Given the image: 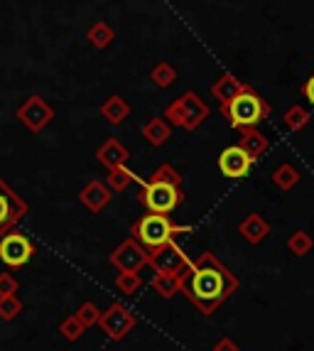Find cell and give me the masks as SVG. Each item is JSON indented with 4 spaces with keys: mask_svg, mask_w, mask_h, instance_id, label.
Returning a JSON list of instances; mask_svg holds the SVG:
<instances>
[{
    "mask_svg": "<svg viewBox=\"0 0 314 351\" xmlns=\"http://www.w3.org/2000/svg\"><path fill=\"white\" fill-rule=\"evenodd\" d=\"M180 293L206 317L214 315L241 285V280L233 276L231 268H226L211 251L199 253L189 263V268L180 276Z\"/></svg>",
    "mask_w": 314,
    "mask_h": 351,
    "instance_id": "cell-1",
    "label": "cell"
},
{
    "mask_svg": "<svg viewBox=\"0 0 314 351\" xmlns=\"http://www.w3.org/2000/svg\"><path fill=\"white\" fill-rule=\"evenodd\" d=\"M189 231H192V226H180V223H175L169 219V214L147 211L145 217H140L138 221L133 223L130 236H133L147 253H155L162 246H167V243H172L175 236L189 234Z\"/></svg>",
    "mask_w": 314,
    "mask_h": 351,
    "instance_id": "cell-2",
    "label": "cell"
},
{
    "mask_svg": "<svg viewBox=\"0 0 314 351\" xmlns=\"http://www.w3.org/2000/svg\"><path fill=\"white\" fill-rule=\"evenodd\" d=\"M270 104L265 99L250 88V91H243L236 99H231L226 106H221V113L228 118V123L236 130L241 128H250V125H258L265 116H270Z\"/></svg>",
    "mask_w": 314,
    "mask_h": 351,
    "instance_id": "cell-3",
    "label": "cell"
},
{
    "mask_svg": "<svg viewBox=\"0 0 314 351\" xmlns=\"http://www.w3.org/2000/svg\"><path fill=\"white\" fill-rule=\"evenodd\" d=\"M165 118H167L169 125H177V128L184 130H197L209 118V106L199 99V94L186 91V94H182L180 99H175L165 108Z\"/></svg>",
    "mask_w": 314,
    "mask_h": 351,
    "instance_id": "cell-4",
    "label": "cell"
},
{
    "mask_svg": "<svg viewBox=\"0 0 314 351\" xmlns=\"http://www.w3.org/2000/svg\"><path fill=\"white\" fill-rule=\"evenodd\" d=\"M182 199H184L182 187L169 184V182H160V180L143 182L138 192L140 204L145 206L147 211H155V214H172V211L182 204Z\"/></svg>",
    "mask_w": 314,
    "mask_h": 351,
    "instance_id": "cell-5",
    "label": "cell"
},
{
    "mask_svg": "<svg viewBox=\"0 0 314 351\" xmlns=\"http://www.w3.org/2000/svg\"><path fill=\"white\" fill-rule=\"evenodd\" d=\"M27 217V202L0 177V239Z\"/></svg>",
    "mask_w": 314,
    "mask_h": 351,
    "instance_id": "cell-6",
    "label": "cell"
},
{
    "mask_svg": "<svg viewBox=\"0 0 314 351\" xmlns=\"http://www.w3.org/2000/svg\"><path fill=\"white\" fill-rule=\"evenodd\" d=\"M135 324H138V319H135V315L123 302H113L111 307L106 312H101V317H99V327L104 329L106 337L113 341L125 339L135 329Z\"/></svg>",
    "mask_w": 314,
    "mask_h": 351,
    "instance_id": "cell-7",
    "label": "cell"
},
{
    "mask_svg": "<svg viewBox=\"0 0 314 351\" xmlns=\"http://www.w3.org/2000/svg\"><path fill=\"white\" fill-rule=\"evenodd\" d=\"M35 243L25 234L12 231V228L0 239V261L8 268H23L25 263H29V258L35 256Z\"/></svg>",
    "mask_w": 314,
    "mask_h": 351,
    "instance_id": "cell-8",
    "label": "cell"
},
{
    "mask_svg": "<svg viewBox=\"0 0 314 351\" xmlns=\"http://www.w3.org/2000/svg\"><path fill=\"white\" fill-rule=\"evenodd\" d=\"M15 116H18V121L29 130V133H42V130L54 121V108L47 104L42 96L35 94L20 106Z\"/></svg>",
    "mask_w": 314,
    "mask_h": 351,
    "instance_id": "cell-9",
    "label": "cell"
},
{
    "mask_svg": "<svg viewBox=\"0 0 314 351\" xmlns=\"http://www.w3.org/2000/svg\"><path fill=\"white\" fill-rule=\"evenodd\" d=\"M111 265L118 273H140L145 265H150V253L140 246L135 239H125L111 253Z\"/></svg>",
    "mask_w": 314,
    "mask_h": 351,
    "instance_id": "cell-10",
    "label": "cell"
},
{
    "mask_svg": "<svg viewBox=\"0 0 314 351\" xmlns=\"http://www.w3.org/2000/svg\"><path fill=\"white\" fill-rule=\"evenodd\" d=\"M192 263V258L186 256L175 241L162 246L160 251L150 253V265L155 268V273H169V276H182Z\"/></svg>",
    "mask_w": 314,
    "mask_h": 351,
    "instance_id": "cell-11",
    "label": "cell"
},
{
    "mask_svg": "<svg viewBox=\"0 0 314 351\" xmlns=\"http://www.w3.org/2000/svg\"><path fill=\"white\" fill-rule=\"evenodd\" d=\"M250 167H253V160H250V155L241 145L226 147V150L219 155V170H221V175L228 177V180H241V177L248 175Z\"/></svg>",
    "mask_w": 314,
    "mask_h": 351,
    "instance_id": "cell-12",
    "label": "cell"
},
{
    "mask_svg": "<svg viewBox=\"0 0 314 351\" xmlns=\"http://www.w3.org/2000/svg\"><path fill=\"white\" fill-rule=\"evenodd\" d=\"M79 199H82V204L86 206V209L91 211V214H99V211H104L106 206L111 204L113 192L108 187H106V184L101 180H93V182H88L86 187L82 189Z\"/></svg>",
    "mask_w": 314,
    "mask_h": 351,
    "instance_id": "cell-13",
    "label": "cell"
},
{
    "mask_svg": "<svg viewBox=\"0 0 314 351\" xmlns=\"http://www.w3.org/2000/svg\"><path fill=\"white\" fill-rule=\"evenodd\" d=\"M96 160H99V165H104L106 170H113V167H121V165L128 162L130 152L121 141H116V138H108V141H106L104 145L96 150Z\"/></svg>",
    "mask_w": 314,
    "mask_h": 351,
    "instance_id": "cell-14",
    "label": "cell"
},
{
    "mask_svg": "<svg viewBox=\"0 0 314 351\" xmlns=\"http://www.w3.org/2000/svg\"><path fill=\"white\" fill-rule=\"evenodd\" d=\"M239 234L243 236L245 243L250 246H258L270 236V223L261 217V214H248L243 221L239 223Z\"/></svg>",
    "mask_w": 314,
    "mask_h": 351,
    "instance_id": "cell-15",
    "label": "cell"
},
{
    "mask_svg": "<svg viewBox=\"0 0 314 351\" xmlns=\"http://www.w3.org/2000/svg\"><path fill=\"white\" fill-rule=\"evenodd\" d=\"M243 91H250V86L245 82H241V79H236L233 74H224L216 79V84L211 86V96H214L216 101L221 106H226L231 99H236L239 94H243Z\"/></svg>",
    "mask_w": 314,
    "mask_h": 351,
    "instance_id": "cell-16",
    "label": "cell"
},
{
    "mask_svg": "<svg viewBox=\"0 0 314 351\" xmlns=\"http://www.w3.org/2000/svg\"><path fill=\"white\" fill-rule=\"evenodd\" d=\"M239 145L243 147V150L250 155V160L256 162V160H261L263 155L268 152L270 141H268V138H265V135L261 133V130L256 128V125H250V128H241Z\"/></svg>",
    "mask_w": 314,
    "mask_h": 351,
    "instance_id": "cell-17",
    "label": "cell"
},
{
    "mask_svg": "<svg viewBox=\"0 0 314 351\" xmlns=\"http://www.w3.org/2000/svg\"><path fill=\"white\" fill-rule=\"evenodd\" d=\"M101 116L111 125H121L130 116V104L123 96H108L101 106Z\"/></svg>",
    "mask_w": 314,
    "mask_h": 351,
    "instance_id": "cell-18",
    "label": "cell"
},
{
    "mask_svg": "<svg viewBox=\"0 0 314 351\" xmlns=\"http://www.w3.org/2000/svg\"><path fill=\"white\" fill-rule=\"evenodd\" d=\"M143 138H145L150 145L160 147L172 138V125H169L165 118H152V121H147V123L143 125Z\"/></svg>",
    "mask_w": 314,
    "mask_h": 351,
    "instance_id": "cell-19",
    "label": "cell"
},
{
    "mask_svg": "<svg viewBox=\"0 0 314 351\" xmlns=\"http://www.w3.org/2000/svg\"><path fill=\"white\" fill-rule=\"evenodd\" d=\"M150 287L162 300H172L175 295H180L182 280H180V276H169V273H155V278L150 280Z\"/></svg>",
    "mask_w": 314,
    "mask_h": 351,
    "instance_id": "cell-20",
    "label": "cell"
},
{
    "mask_svg": "<svg viewBox=\"0 0 314 351\" xmlns=\"http://www.w3.org/2000/svg\"><path fill=\"white\" fill-rule=\"evenodd\" d=\"M300 180H302V177H300L297 167H292L290 162H282L280 167H275V172L270 175V182H273L280 192H290V189H295L297 184H300Z\"/></svg>",
    "mask_w": 314,
    "mask_h": 351,
    "instance_id": "cell-21",
    "label": "cell"
},
{
    "mask_svg": "<svg viewBox=\"0 0 314 351\" xmlns=\"http://www.w3.org/2000/svg\"><path fill=\"white\" fill-rule=\"evenodd\" d=\"M86 40L91 42L96 49H106L113 40H116V32H113V27H108V23L96 20V23L86 29Z\"/></svg>",
    "mask_w": 314,
    "mask_h": 351,
    "instance_id": "cell-22",
    "label": "cell"
},
{
    "mask_svg": "<svg viewBox=\"0 0 314 351\" xmlns=\"http://www.w3.org/2000/svg\"><path fill=\"white\" fill-rule=\"evenodd\" d=\"M312 248H314V239L307 234V231H302V228L292 231V236L287 239V251H290L292 256H297V258L309 256V251H312Z\"/></svg>",
    "mask_w": 314,
    "mask_h": 351,
    "instance_id": "cell-23",
    "label": "cell"
},
{
    "mask_svg": "<svg viewBox=\"0 0 314 351\" xmlns=\"http://www.w3.org/2000/svg\"><path fill=\"white\" fill-rule=\"evenodd\" d=\"M150 82L155 84L157 88H169L172 84L177 82L175 66L167 64V62H160V64H155L150 69Z\"/></svg>",
    "mask_w": 314,
    "mask_h": 351,
    "instance_id": "cell-24",
    "label": "cell"
},
{
    "mask_svg": "<svg viewBox=\"0 0 314 351\" xmlns=\"http://www.w3.org/2000/svg\"><path fill=\"white\" fill-rule=\"evenodd\" d=\"M282 123H285L287 130H292V133H300V130L304 128V125L309 123V113L304 111L302 106H290L285 111V116H282Z\"/></svg>",
    "mask_w": 314,
    "mask_h": 351,
    "instance_id": "cell-25",
    "label": "cell"
},
{
    "mask_svg": "<svg viewBox=\"0 0 314 351\" xmlns=\"http://www.w3.org/2000/svg\"><path fill=\"white\" fill-rule=\"evenodd\" d=\"M133 180H135V172H130L125 165H121V167L108 170V184L106 187L111 189V192H123V189H128V184Z\"/></svg>",
    "mask_w": 314,
    "mask_h": 351,
    "instance_id": "cell-26",
    "label": "cell"
},
{
    "mask_svg": "<svg viewBox=\"0 0 314 351\" xmlns=\"http://www.w3.org/2000/svg\"><path fill=\"white\" fill-rule=\"evenodd\" d=\"M23 315V300L18 295H3L0 298V319L3 322H12Z\"/></svg>",
    "mask_w": 314,
    "mask_h": 351,
    "instance_id": "cell-27",
    "label": "cell"
},
{
    "mask_svg": "<svg viewBox=\"0 0 314 351\" xmlns=\"http://www.w3.org/2000/svg\"><path fill=\"white\" fill-rule=\"evenodd\" d=\"M84 332H86V327H84V324L76 319V315L67 317L64 322L59 324V334H62L67 341H79L84 337Z\"/></svg>",
    "mask_w": 314,
    "mask_h": 351,
    "instance_id": "cell-28",
    "label": "cell"
},
{
    "mask_svg": "<svg viewBox=\"0 0 314 351\" xmlns=\"http://www.w3.org/2000/svg\"><path fill=\"white\" fill-rule=\"evenodd\" d=\"M116 287L121 290L123 295H135L143 287V278L138 273H121L116 278Z\"/></svg>",
    "mask_w": 314,
    "mask_h": 351,
    "instance_id": "cell-29",
    "label": "cell"
},
{
    "mask_svg": "<svg viewBox=\"0 0 314 351\" xmlns=\"http://www.w3.org/2000/svg\"><path fill=\"white\" fill-rule=\"evenodd\" d=\"M76 319L84 324V327H93V324H99V317H101V310L96 307V302H84L79 310L74 312Z\"/></svg>",
    "mask_w": 314,
    "mask_h": 351,
    "instance_id": "cell-30",
    "label": "cell"
},
{
    "mask_svg": "<svg viewBox=\"0 0 314 351\" xmlns=\"http://www.w3.org/2000/svg\"><path fill=\"white\" fill-rule=\"evenodd\" d=\"M150 180H160V182H169V184H177V187H182V175L172 167V165H160L155 172L150 175Z\"/></svg>",
    "mask_w": 314,
    "mask_h": 351,
    "instance_id": "cell-31",
    "label": "cell"
},
{
    "mask_svg": "<svg viewBox=\"0 0 314 351\" xmlns=\"http://www.w3.org/2000/svg\"><path fill=\"white\" fill-rule=\"evenodd\" d=\"M20 282L10 276V273H0V298L3 295H15L18 293Z\"/></svg>",
    "mask_w": 314,
    "mask_h": 351,
    "instance_id": "cell-32",
    "label": "cell"
},
{
    "mask_svg": "<svg viewBox=\"0 0 314 351\" xmlns=\"http://www.w3.org/2000/svg\"><path fill=\"white\" fill-rule=\"evenodd\" d=\"M211 351H241V346L231 339V337H221V339H216Z\"/></svg>",
    "mask_w": 314,
    "mask_h": 351,
    "instance_id": "cell-33",
    "label": "cell"
},
{
    "mask_svg": "<svg viewBox=\"0 0 314 351\" xmlns=\"http://www.w3.org/2000/svg\"><path fill=\"white\" fill-rule=\"evenodd\" d=\"M302 94H304V99H307L309 104L314 106V74L309 76L307 82H304V86H302Z\"/></svg>",
    "mask_w": 314,
    "mask_h": 351,
    "instance_id": "cell-34",
    "label": "cell"
}]
</instances>
